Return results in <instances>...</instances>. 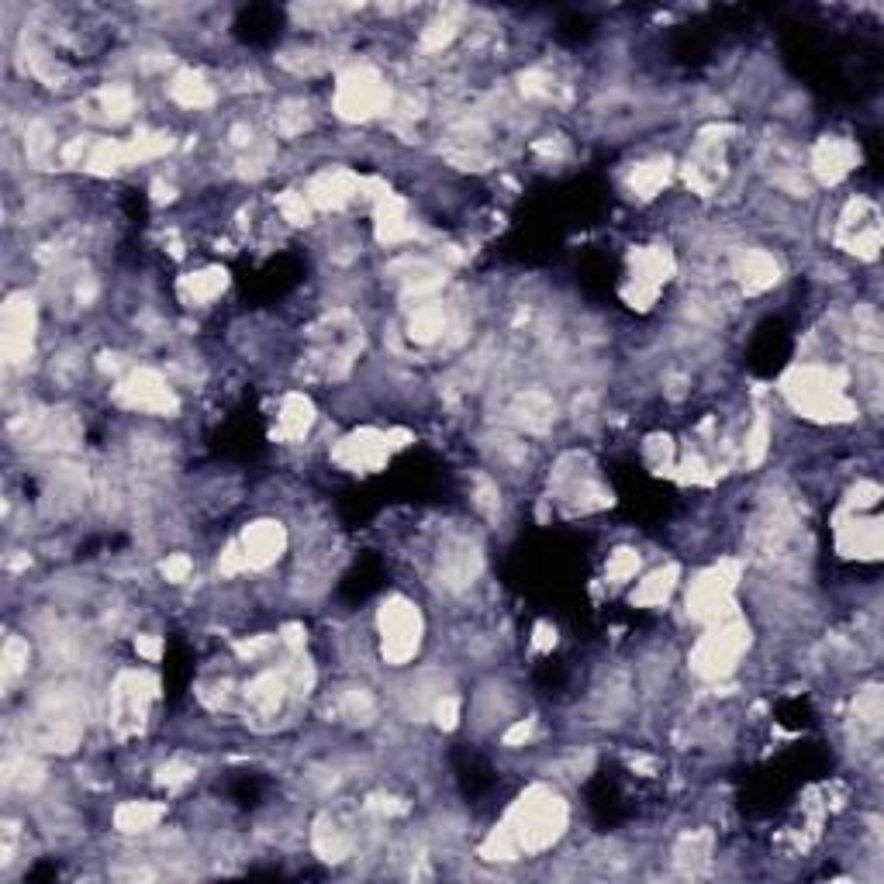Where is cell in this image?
Masks as SVG:
<instances>
[{"label": "cell", "instance_id": "7a4b0ae2", "mask_svg": "<svg viewBox=\"0 0 884 884\" xmlns=\"http://www.w3.org/2000/svg\"><path fill=\"white\" fill-rule=\"evenodd\" d=\"M284 550V529L277 522H256L242 536V553H246V567H266Z\"/></svg>", "mask_w": 884, "mask_h": 884}, {"label": "cell", "instance_id": "6da1fadb", "mask_svg": "<svg viewBox=\"0 0 884 884\" xmlns=\"http://www.w3.org/2000/svg\"><path fill=\"white\" fill-rule=\"evenodd\" d=\"M380 629H384V657L394 663H405L411 653L418 650V632H422V622H418V612L408 605V601H394L391 608L380 619Z\"/></svg>", "mask_w": 884, "mask_h": 884}, {"label": "cell", "instance_id": "277c9868", "mask_svg": "<svg viewBox=\"0 0 884 884\" xmlns=\"http://www.w3.org/2000/svg\"><path fill=\"white\" fill-rule=\"evenodd\" d=\"M339 184H342V177H332V180H325V190H339ZM342 204V201H349V194H318V197H311V204Z\"/></svg>", "mask_w": 884, "mask_h": 884}, {"label": "cell", "instance_id": "3957f363", "mask_svg": "<svg viewBox=\"0 0 884 884\" xmlns=\"http://www.w3.org/2000/svg\"><path fill=\"white\" fill-rule=\"evenodd\" d=\"M159 812L156 805H146V802H139V805H125V809L118 812V826L125 829V833H142V829H149V826H156L159 822Z\"/></svg>", "mask_w": 884, "mask_h": 884}]
</instances>
